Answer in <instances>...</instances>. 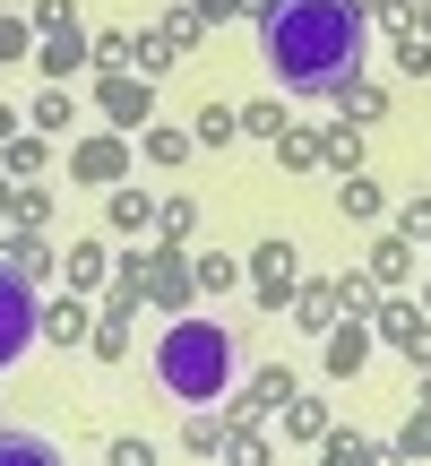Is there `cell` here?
<instances>
[{
    "instance_id": "3",
    "label": "cell",
    "mask_w": 431,
    "mask_h": 466,
    "mask_svg": "<svg viewBox=\"0 0 431 466\" xmlns=\"http://www.w3.org/2000/svg\"><path fill=\"white\" fill-rule=\"evenodd\" d=\"M35 329H44V311H35V285L17 277L9 259H0V371H9L17 354L35 346Z\"/></svg>"
},
{
    "instance_id": "4",
    "label": "cell",
    "mask_w": 431,
    "mask_h": 466,
    "mask_svg": "<svg viewBox=\"0 0 431 466\" xmlns=\"http://www.w3.org/2000/svg\"><path fill=\"white\" fill-rule=\"evenodd\" d=\"M0 458H9V466H44L52 441H35V432H17V423H0Z\"/></svg>"
},
{
    "instance_id": "1",
    "label": "cell",
    "mask_w": 431,
    "mask_h": 466,
    "mask_svg": "<svg viewBox=\"0 0 431 466\" xmlns=\"http://www.w3.org/2000/svg\"><path fill=\"white\" fill-rule=\"evenodd\" d=\"M371 17L354 0H267L259 9V69L285 96H346L363 86Z\"/></svg>"
},
{
    "instance_id": "2",
    "label": "cell",
    "mask_w": 431,
    "mask_h": 466,
    "mask_svg": "<svg viewBox=\"0 0 431 466\" xmlns=\"http://www.w3.org/2000/svg\"><path fill=\"white\" fill-rule=\"evenodd\" d=\"M233 371H242L233 319H173V329L155 337V380H165V398H182V406H216L233 389Z\"/></svg>"
}]
</instances>
